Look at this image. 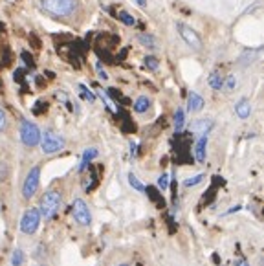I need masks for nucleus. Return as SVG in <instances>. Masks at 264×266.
Returning a JSON list of instances; mask_svg holds the SVG:
<instances>
[{
    "label": "nucleus",
    "instance_id": "cd10ccee",
    "mask_svg": "<svg viewBox=\"0 0 264 266\" xmlns=\"http://www.w3.org/2000/svg\"><path fill=\"white\" fill-rule=\"evenodd\" d=\"M44 111H46V103L42 101V99H40V101H37V103H35V107H33V114L40 116V114H42Z\"/></svg>",
    "mask_w": 264,
    "mask_h": 266
},
{
    "label": "nucleus",
    "instance_id": "7c9ffc66",
    "mask_svg": "<svg viewBox=\"0 0 264 266\" xmlns=\"http://www.w3.org/2000/svg\"><path fill=\"white\" fill-rule=\"evenodd\" d=\"M134 2H136V4H138V6L145 7V6H147V2H149V0H134Z\"/></svg>",
    "mask_w": 264,
    "mask_h": 266
},
{
    "label": "nucleus",
    "instance_id": "ddd939ff",
    "mask_svg": "<svg viewBox=\"0 0 264 266\" xmlns=\"http://www.w3.org/2000/svg\"><path fill=\"white\" fill-rule=\"evenodd\" d=\"M97 156V149L96 147H90L83 152V158H81V163H79V171H84V169L90 165V162Z\"/></svg>",
    "mask_w": 264,
    "mask_h": 266
},
{
    "label": "nucleus",
    "instance_id": "423d86ee",
    "mask_svg": "<svg viewBox=\"0 0 264 266\" xmlns=\"http://www.w3.org/2000/svg\"><path fill=\"white\" fill-rule=\"evenodd\" d=\"M20 142L24 143L26 147L33 149L40 143V130L39 127L30 121V119H22L20 123Z\"/></svg>",
    "mask_w": 264,
    "mask_h": 266
},
{
    "label": "nucleus",
    "instance_id": "39448f33",
    "mask_svg": "<svg viewBox=\"0 0 264 266\" xmlns=\"http://www.w3.org/2000/svg\"><path fill=\"white\" fill-rule=\"evenodd\" d=\"M40 211L39 208H28L24 213H22V217H20V233L22 235H33L37 233V229H39L40 226Z\"/></svg>",
    "mask_w": 264,
    "mask_h": 266
},
{
    "label": "nucleus",
    "instance_id": "9d476101",
    "mask_svg": "<svg viewBox=\"0 0 264 266\" xmlns=\"http://www.w3.org/2000/svg\"><path fill=\"white\" fill-rule=\"evenodd\" d=\"M204 105H206V101H204V98H202L200 94H196V92H189V98H187V111L200 112L202 109H204Z\"/></svg>",
    "mask_w": 264,
    "mask_h": 266
},
{
    "label": "nucleus",
    "instance_id": "6ab92c4d",
    "mask_svg": "<svg viewBox=\"0 0 264 266\" xmlns=\"http://www.w3.org/2000/svg\"><path fill=\"white\" fill-rule=\"evenodd\" d=\"M117 20H121L125 26H136V19L129 11H125V9H121V11L117 13Z\"/></svg>",
    "mask_w": 264,
    "mask_h": 266
},
{
    "label": "nucleus",
    "instance_id": "0eeeda50",
    "mask_svg": "<svg viewBox=\"0 0 264 266\" xmlns=\"http://www.w3.org/2000/svg\"><path fill=\"white\" fill-rule=\"evenodd\" d=\"M72 217H74V221L77 222L79 226L83 228H88L92 224L90 208H88V204L83 198H74V202H72Z\"/></svg>",
    "mask_w": 264,
    "mask_h": 266
},
{
    "label": "nucleus",
    "instance_id": "6e6552de",
    "mask_svg": "<svg viewBox=\"0 0 264 266\" xmlns=\"http://www.w3.org/2000/svg\"><path fill=\"white\" fill-rule=\"evenodd\" d=\"M176 30H178L182 39L186 40L187 46H191L193 50H202V39H200V35L194 32L193 28L184 24V22H178V24H176Z\"/></svg>",
    "mask_w": 264,
    "mask_h": 266
},
{
    "label": "nucleus",
    "instance_id": "20e7f679",
    "mask_svg": "<svg viewBox=\"0 0 264 266\" xmlns=\"http://www.w3.org/2000/svg\"><path fill=\"white\" fill-rule=\"evenodd\" d=\"M40 188V165H33L30 171H28L26 178L22 182V198L24 200H32L33 196L37 195V191Z\"/></svg>",
    "mask_w": 264,
    "mask_h": 266
},
{
    "label": "nucleus",
    "instance_id": "f257e3e1",
    "mask_svg": "<svg viewBox=\"0 0 264 266\" xmlns=\"http://www.w3.org/2000/svg\"><path fill=\"white\" fill-rule=\"evenodd\" d=\"M63 204V193L55 188H50L48 191H44V195L39 202V211L40 217H44V221H52L55 219Z\"/></svg>",
    "mask_w": 264,
    "mask_h": 266
},
{
    "label": "nucleus",
    "instance_id": "b1692460",
    "mask_svg": "<svg viewBox=\"0 0 264 266\" xmlns=\"http://www.w3.org/2000/svg\"><path fill=\"white\" fill-rule=\"evenodd\" d=\"M129 184L136 189V191H140V193H143V191H145V186L138 180V176H136L134 173H130V175H129Z\"/></svg>",
    "mask_w": 264,
    "mask_h": 266
},
{
    "label": "nucleus",
    "instance_id": "412c9836",
    "mask_svg": "<svg viewBox=\"0 0 264 266\" xmlns=\"http://www.w3.org/2000/svg\"><path fill=\"white\" fill-rule=\"evenodd\" d=\"M138 40H140L143 46H147V48H154L156 46L154 37H152V35H147V33H140V35H138Z\"/></svg>",
    "mask_w": 264,
    "mask_h": 266
},
{
    "label": "nucleus",
    "instance_id": "2f4dec72",
    "mask_svg": "<svg viewBox=\"0 0 264 266\" xmlns=\"http://www.w3.org/2000/svg\"><path fill=\"white\" fill-rule=\"evenodd\" d=\"M130 154L136 156V143H130Z\"/></svg>",
    "mask_w": 264,
    "mask_h": 266
},
{
    "label": "nucleus",
    "instance_id": "7ed1b4c3",
    "mask_svg": "<svg viewBox=\"0 0 264 266\" xmlns=\"http://www.w3.org/2000/svg\"><path fill=\"white\" fill-rule=\"evenodd\" d=\"M40 149L44 154H55L65 149V138L57 134L53 129H46L44 134H40Z\"/></svg>",
    "mask_w": 264,
    "mask_h": 266
},
{
    "label": "nucleus",
    "instance_id": "c85d7f7f",
    "mask_svg": "<svg viewBox=\"0 0 264 266\" xmlns=\"http://www.w3.org/2000/svg\"><path fill=\"white\" fill-rule=\"evenodd\" d=\"M7 129V116L6 112L0 109V132H4Z\"/></svg>",
    "mask_w": 264,
    "mask_h": 266
},
{
    "label": "nucleus",
    "instance_id": "72a5a7b5",
    "mask_svg": "<svg viewBox=\"0 0 264 266\" xmlns=\"http://www.w3.org/2000/svg\"><path fill=\"white\" fill-rule=\"evenodd\" d=\"M242 266H250V265H248V263H244V265H242Z\"/></svg>",
    "mask_w": 264,
    "mask_h": 266
},
{
    "label": "nucleus",
    "instance_id": "dca6fc26",
    "mask_svg": "<svg viewBox=\"0 0 264 266\" xmlns=\"http://www.w3.org/2000/svg\"><path fill=\"white\" fill-rule=\"evenodd\" d=\"M184 125H186V112H184V109H176V112H174V130L182 132Z\"/></svg>",
    "mask_w": 264,
    "mask_h": 266
},
{
    "label": "nucleus",
    "instance_id": "aec40b11",
    "mask_svg": "<svg viewBox=\"0 0 264 266\" xmlns=\"http://www.w3.org/2000/svg\"><path fill=\"white\" fill-rule=\"evenodd\" d=\"M77 90H79V96H81L84 101H88V103H94V101H96V96H94L84 84H77Z\"/></svg>",
    "mask_w": 264,
    "mask_h": 266
},
{
    "label": "nucleus",
    "instance_id": "bb28decb",
    "mask_svg": "<svg viewBox=\"0 0 264 266\" xmlns=\"http://www.w3.org/2000/svg\"><path fill=\"white\" fill-rule=\"evenodd\" d=\"M156 188L160 189V191H165L169 188V175L167 173H163V175L158 178V184H156Z\"/></svg>",
    "mask_w": 264,
    "mask_h": 266
},
{
    "label": "nucleus",
    "instance_id": "f3484780",
    "mask_svg": "<svg viewBox=\"0 0 264 266\" xmlns=\"http://www.w3.org/2000/svg\"><path fill=\"white\" fill-rule=\"evenodd\" d=\"M145 191H147L149 198L152 202H156L158 206H163V198H161V191L158 188H152V186H149V188H145Z\"/></svg>",
    "mask_w": 264,
    "mask_h": 266
},
{
    "label": "nucleus",
    "instance_id": "a211bd4d",
    "mask_svg": "<svg viewBox=\"0 0 264 266\" xmlns=\"http://www.w3.org/2000/svg\"><path fill=\"white\" fill-rule=\"evenodd\" d=\"M24 261H26V253L22 252V248H15L11 255V266H24Z\"/></svg>",
    "mask_w": 264,
    "mask_h": 266
},
{
    "label": "nucleus",
    "instance_id": "f8f14e48",
    "mask_svg": "<svg viewBox=\"0 0 264 266\" xmlns=\"http://www.w3.org/2000/svg\"><path fill=\"white\" fill-rule=\"evenodd\" d=\"M207 84L211 86L213 90H222V84H224V77L219 70H213L207 77Z\"/></svg>",
    "mask_w": 264,
    "mask_h": 266
},
{
    "label": "nucleus",
    "instance_id": "9b49d317",
    "mask_svg": "<svg viewBox=\"0 0 264 266\" xmlns=\"http://www.w3.org/2000/svg\"><path fill=\"white\" fill-rule=\"evenodd\" d=\"M235 114H237L240 119H248V117L251 116V105H250V101H248L246 98L240 99V101L235 105Z\"/></svg>",
    "mask_w": 264,
    "mask_h": 266
},
{
    "label": "nucleus",
    "instance_id": "f03ea898",
    "mask_svg": "<svg viewBox=\"0 0 264 266\" xmlns=\"http://www.w3.org/2000/svg\"><path fill=\"white\" fill-rule=\"evenodd\" d=\"M42 6L48 13L55 17H70L79 9V0H42Z\"/></svg>",
    "mask_w": 264,
    "mask_h": 266
},
{
    "label": "nucleus",
    "instance_id": "a878e982",
    "mask_svg": "<svg viewBox=\"0 0 264 266\" xmlns=\"http://www.w3.org/2000/svg\"><path fill=\"white\" fill-rule=\"evenodd\" d=\"M204 178H206L204 175H196V176H193V178H187L186 182H184V186H186V188H196Z\"/></svg>",
    "mask_w": 264,
    "mask_h": 266
},
{
    "label": "nucleus",
    "instance_id": "1a4fd4ad",
    "mask_svg": "<svg viewBox=\"0 0 264 266\" xmlns=\"http://www.w3.org/2000/svg\"><path fill=\"white\" fill-rule=\"evenodd\" d=\"M206 156H207V134H202L196 140V143H194V158H196V162L204 163L206 162Z\"/></svg>",
    "mask_w": 264,
    "mask_h": 266
},
{
    "label": "nucleus",
    "instance_id": "4468645a",
    "mask_svg": "<svg viewBox=\"0 0 264 266\" xmlns=\"http://www.w3.org/2000/svg\"><path fill=\"white\" fill-rule=\"evenodd\" d=\"M211 129H213L211 119H198V121L193 123V132H200V136H202V134H207Z\"/></svg>",
    "mask_w": 264,
    "mask_h": 266
},
{
    "label": "nucleus",
    "instance_id": "c756f323",
    "mask_svg": "<svg viewBox=\"0 0 264 266\" xmlns=\"http://www.w3.org/2000/svg\"><path fill=\"white\" fill-rule=\"evenodd\" d=\"M97 74H99V77L103 79V81H107V79H109V74L103 70V66L99 65V63H97Z\"/></svg>",
    "mask_w": 264,
    "mask_h": 266
},
{
    "label": "nucleus",
    "instance_id": "393cba45",
    "mask_svg": "<svg viewBox=\"0 0 264 266\" xmlns=\"http://www.w3.org/2000/svg\"><path fill=\"white\" fill-rule=\"evenodd\" d=\"M145 66H147L149 70H158L160 61H158L154 55H147V57H145Z\"/></svg>",
    "mask_w": 264,
    "mask_h": 266
},
{
    "label": "nucleus",
    "instance_id": "4be33fe9",
    "mask_svg": "<svg viewBox=\"0 0 264 266\" xmlns=\"http://www.w3.org/2000/svg\"><path fill=\"white\" fill-rule=\"evenodd\" d=\"M107 94H109L110 98L114 99L116 103H121V105H127V103H129V101H127V98H123L121 92L116 90V88H109V90H107Z\"/></svg>",
    "mask_w": 264,
    "mask_h": 266
},
{
    "label": "nucleus",
    "instance_id": "5701e85b",
    "mask_svg": "<svg viewBox=\"0 0 264 266\" xmlns=\"http://www.w3.org/2000/svg\"><path fill=\"white\" fill-rule=\"evenodd\" d=\"M222 88H224V90H227V92L235 90V88H237V77H235L233 74H229V76L224 79V84H222Z\"/></svg>",
    "mask_w": 264,
    "mask_h": 266
},
{
    "label": "nucleus",
    "instance_id": "473e14b6",
    "mask_svg": "<svg viewBox=\"0 0 264 266\" xmlns=\"http://www.w3.org/2000/svg\"><path fill=\"white\" fill-rule=\"evenodd\" d=\"M117 266H130L129 263H123V265H117Z\"/></svg>",
    "mask_w": 264,
    "mask_h": 266
},
{
    "label": "nucleus",
    "instance_id": "2eb2a0df",
    "mask_svg": "<svg viewBox=\"0 0 264 266\" xmlns=\"http://www.w3.org/2000/svg\"><path fill=\"white\" fill-rule=\"evenodd\" d=\"M149 109H151V98H147V96H140L134 101V112H138V114H143Z\"/></svg>",
    "mask_w": 264,
    "mask_h": 266
},
{
    "label": "nucleus",
    "instance_id": "f704fd0d",
    "mask_svg": "<svg viewBox=\"0 0 264 266\" xmlns=\"http://www.w3.org/2000/svg\"><path fill=\"white\" fill-rule=\"evenodd\" d=\"M37 266H44V265H37Z\"/></svg>",
    "mask_w": 264,
    "mask_h": 266
}]
</instances>
